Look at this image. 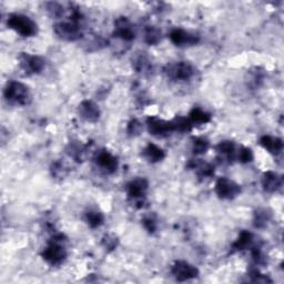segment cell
Wrapping results in <instances>:
<instances>
[{
	"mask_svg": "<svg viewBox=\"0 0 284 284\" xmlns=\"http://www.w3.org/2000/svg\"><path fill=\"white\" fill-rule=\"evenodd\" d=\"M238 159H239V161L242 163H248L250 161H252V159H253L252 151L248 148H241L238 153Z\"/></svg>",
	"mask_w": 284,
	"mask_h": 284,
	"instance_id": "28",
	"label": "cell"
},
{
	"mask_svg": "<svg viewBox=\"0 0 284 284\" xmlns=\"http://www.w3.org/2000/svg\"><path fill=\"white\" fill-rule=\"evenodd\" d=\"M173 123V127H175V130H178V131H181V132H186V131H190L192 126L193 124L191 123L190 119L189 118H176L175 120L172 121Z\"/></svg>",
	"mask_w": 284,
	"mask_h": 284,
	"instance_id": "24",
	"label": "cell"
},
{
	"mask_svg": "<svg viewBox=\"0 0 284 284\" xmlns=\"http://www.w3.org/2000/svg\"><path fill=\"white\" fill-rule=\"evenodd\" d=\"M210 143L204 138H196L193 142V152L195 155H203L208 151Z\"/></svg>",
	"mask_w": 284,
	"mask_h": 284,
	"instance_id": "25",
	"label": "cell"
},
{
	"mask_svg": "<svg viewBox=\"0 0 284 284\" xmlns=\"http://www.w3.org/2000/svg\"><path fill=\"white\" fill-rule=\"evenodd\" d=\"M260 143H261V146L264 149H267L269 152L273 153V155H279V153H280L283 149L282 140L279 138H276V137L264 136L261 138Z\"/></svg>",
	"mask_w": 284,
	"mask_h": 284,
	"instance_id": "15",
	"label": "cell"
},
{
	"mask_svg": "<svg viewBox=\"0 0 284 284\" xmlns=\"http://www.w3.org/2000/svg\"><path fill=\"white\" fill-rule=\"evenodd\" d=\"M115 35L122 40L130 41L134 39V31L131 23L126 18H120L115 21Z\"/></svg>",
	"mask_w": 284,
	"mask_h": 284,
	"instance_id": "14",
	"label": "cell"
},
{
	"mask_svg": "<svg viewBox=\"0 0 284 284\" xmlns=\"http://www.w3.org/2000/svg\"><path fill=\"white\" fill-rule=\"evenodd\" d=\"M148 190V181L146 179H136L127 186V193L130 199L141 200Z\"/></svg>",
	"mask_w": 284,
	"mask_h": 284,
	"instance_id": "13",
	"label": "cell"
},
{
	"mask_svg": "<svg viewBox=\"0 0 284 284\" xmlns=\"http://www.w3.org/2000/svg\"><path fill=\"white\" fill-rule=\"evenodd\" d=\"M20 66L27 74H39L45 68V61L38 56L22 55L20 57Z\"/></svg>",
	"mask_w": 284,
	"mask_h": 284,
	"instance_id": "9",
	"label": "cell"
},
{
	"mask_svg": "<svg viewBox=\"0 0 284 284\" xmlns=\"http://www.w3.org/2000/svg\"><path fill=\"white\" fill-rule=\"evenodd\" d=\"M172 276L176 278V280L184 282L191 280L199 276V270L194 266H192L189 262L186 261H177L172 266L171 269Z\"/></svg>",
	"mask_w": 284,
	"mask_h": 284,
	"instance_id": "6",
	"label": "cell"
},
{
	"mask_svg": "<svg viewBox=\"0 0 284 284\" xmlns=\"http://www.w3.org/2000/svg\"><path fill=\"white\" fill-rule=\"evenodd\" d=\"M271 214L268 212L266 209L258 210L256 212V218H254V225L257 228H263L268 224L269 221H270Z\"/></svg>",
	"mask_w": 284,
	"mask_h": 284,
	"instance_id": "22",
	"label": "cell"
},
{
	"mask_svg": "<svg viewBox=\"0 0 284 284\" xmlns=\"http://www.w3.org/2000/svg\"><path fill=\"white\" fill-rule=\"evenodd\" d=\"M193 168L196 169L198 176L202 178L211 177L214 172L212 166H210L209 163H205V162H193Z\"/></svg>",
	"mask_w": 284,
	"mask_h": 284,
	"instance_id": "23",
	"label": "cell"
},
{
	"mask_svg": "<svg viewBox=\"0 0 284 284\" xmlns=\"http://www.w3.org/2000/svg\"><path fill=\"white\" fill-rule=\"evenodd\" d=\"M190 121L192 124H195V123H199V124H203L209 122L211 120V115L205 112L204 110H202L200 108H194L192 111L190 112Z\"/></svg>",
	"mask_w": 284,
	"mask_h": 284,
	"instance_id": "19",
	"label": "cell"
},
{
	"mask_svg": "<svg viewBox=\"0 0 284 284\" xmlns=\"http://www.w3.org/2000/svg\"><path fill=\"white\" fill-rule=\"evenodd\" d=\"M61 239V235L55 237L42 252V258L51 266H59L67 257V251Z\"/></svg>",
	"mask_w": 284,
	"mask_h": 284,
	"instance_id": "2",
	"label": "cell"
},
{
	"mask_svg": "<svg viewBox=\"0 0 284 284\" xmlns=\"http://www.w3.org/2000/svg\"><path fill=\"white\" fill-rule=\"evenodd\" d=\"M95 163L101 170H103L105 173H113L118 168V161L115 157L108 151H100L97 153L95 157Z\"/></svg>",
	"mask_w": 284,
	"mask_h": 284,
	"instance_id": "10",
	"label": "cell"
},
{
	"mask_svg": "<svg viewBox=\"0 0 284 284\" xmlns=\"http://www.w3.org/2000/svg\"><path fill=\"white\" fill-rule=\"evenodd\" d=\"M216 150L219 153L223 156H227L229 159H234L235 158V146L233 142L231 141H223L218 144L216 147Z\"/></svg>",
	"mask_w": 284,
	"mask_h": 284,
	"instance_id": "21",
	"label": "cell"
},
{
	"mask_svg": "<svg viewBox=\"0 0 284 284\" xmlns=\"http://www.w3.org/2000/svg\"><path fill=\"white\" fill-rule=\"evenodd\" d=\"M161 38V32L156 28L149 27L146 31V41L149 45H156L159 41H160Z\"/></svg>",
	"mask_w": 284,
	"mask_h": 284,
	"instance_id": "26",
	"label": "cell"
},
{
	"mask_svg": "<svg viewBox=\"0 0 284 284\" xmlns=\"http://www.w3.org/2000/svg\"><path fill=\"white\" fill-rule=\"evenodd\" d=\"M134 68H136L139 72H144L150 68V61L148 60L146 56H139L134 59Z\"/></svg>",
	"mask_w": 284,
	"mask_h": 284,
	"instance_id": "27",
	"label": "cell"
},
{
	"mask_svg": "<svg viewBox=\"0 0 284 284\" xmlns=\"http://www.w3.org/2000/svg\"><path fill=\"white\" fill-rule=\"evenodd\" d=\"M170 39L176 46H190L195 45L199 41V37L182 29H176L170 33Z\"/></svg>",
	"mask_w": 284,
	"mask_h": 284,
	"instance_id": "11",
	"label": "cell"
},
{
	"mask_svg": "<svg viewBox=\"0 0 284 284\" xmlns=\"http://www.w3.org/2000/svg\"><path fill=\"white\" fill-rule=\"evenodd\" d=\"M167 74L169 78L173 80H189L194 75V68L191 64L187 61L177 62L175 65L169 66L167 70Z\"/></svg>",
	"mask_w": 284,
	"mask_h": 284,
	"instance_id": "7",
	"label": "cell"
},
{
	"mask_svg": "<svg viewBox=\"0 0 284 284\" xmlns=\"http://www.w3.org/2000/svg\"><path fill=\"white\" fill-rule=\"evenodd\" d=\"M8 26L23 37H31L37 32L36 23L23 14H12L9 17Z\"/></svg>",
	"mask_w": 284,
	"mask_h": 284,
	"instance_id": "3",
	"label": "cell"
},
{
	"mask_svg": "<svg viewBox=\"0 0 284 284\" xmlns=\"http://www.w3.org/2000/svg\"><path fill=\"white\" fill-rule=\"evenodd\" d=\"M4 98L11 104L25 105L30 99V93L27 86L17 81H11L4 89Z\"/></svg>",
	"mask_w": 284,
	"mask_h": 284,
	"instance_id": "1",
	"label": "cell"
},
{
	"mask_svg": "<svg viewBox=\"0 0 284 284\" xmlns=\"http://www.w3.org/2000/svg\"><path fill=\"white\" fill-rule=\"evenodd\" d=\"M86 221L91 228H98L103 223L104 218L103 214L98 212V211H89L86 213Z\"/></svg>",
	"mask_w": 284,
	"mask_h": 284,
	"instance_id": "20",
	"label": "cell"
},
{
	"mask_svg": "<svg viewBox=\"0 0 284 284\" xmlns=\"http://www.w3.org/2000/svg\"><path fill=\"white\" fill-rule=\"evenodd\" d=\"M215 192L221 199L230 200L240 194L241 188L234 181L228 179V178H220L215 184Z\"/></svg>",
	"mask_w": 284,
	"mask_h": 284,
	"instance_id": "5",
	"label": "cell"
},
{
	"mask_svg": "<svg viewBox=\"0 0 284 284\" xmlns=\"http://www.w3.org/2000/svg\"><path fill=\"white\" fill-rule=\"evenodd\" d=\"M141 130H142V126L138 120H132V121L129 123L128 133L130 134V136H133V137L138 136V134H140Z\"/></svg>",
	"mask_w": 284,
	"mask_h": 284,
	"instance_id": "29",
	"label": "cell"
},
{
	"mask_svg": "<svg viewBox=\"0 0 284 284\" xmlns=\"http://www.w3.org/2000/svg\"><path fill=\"white\" fill-rule=\"evenodd\" d=\"M79 114L86 121L95 122L100 117V110L98 105L93 102V101L85 100L79 105Z\"/></svg>",
	"mask_w": 284,
	"mask_h": 284,
	"instance_id": "12",
	"label": "cell"
},
{
	"mask_svg": "<svg viewBox=\"0 0 284 284\" xmlns=\"http://www.w3.org/2000/svg\"><path fill=\"white\" fill-rule=\"evenodd\" d=\"M253 243V235L248 232V231H243L241 234L239 235L237 241L233 243V249L237 251H242L248 248H251Z\"/></svg>",
	"mask_w": 284,
	"mask_h": 284,
	"instance_id": "18",
	"label": "cell"
},
{
	"mask_svg": "<svg viewBox=\"0 0 284 284\" xmlns=\"http://www.w3.org/2000/svg\"><path fill=\"white\" fill-rule=\"evenodd\" d=\"M55 32L61 39L75 41L81 37V29L78 23V19L71 18L70 21L59 22L55 26Z\"/></svg>",
	"mask_w": 284,
	"mask_h": 284,
	"instance_id": "4",
	"label": "cell"
},
{
	"mask_svg": "<svg viewBox=\"0 0 284 284\" xmlns=\"http://www.w3.org/2000/svg\"><path fill=\"white\" fill-rule=\"evenodd\" d=\"M148 130L150 134L156 137H167L175 131L172 121H165L162 119L150 118L148 119Z\"/></svg>",
	"mask_w": 284,
	"mask_h": 284,
	"instance_id": "8",
	"label": "cell"
},
{
	"mask_svg": "<svg viewBox=\"0 0 284 284\" xmlns=\"http://www.w3.org/2000/svg\"><path fill=\"white\" fill-rule=\"evenodd\" d=\"M104 242H105V248H109V249H113L115 248V239L112 238L110 239V237H107L104 239Z\"/></svg>",
	"mask_w": 284,
	"mask_h": 284,
	"instance_id": "32",
	"label": "cell"
},
{
	"mask_svg": "<svg viewBox=\"0 0 284 284\" xmlns=\"http://www.w3.org/2000/svg\"><path fill=\"white\" fill-rule=\"evenodd\" d=\"M250 277L252 278L253 282H271V280H269L267 277L262 276L258 270H253L251 273H250Z\"/></svg>",
	"mask_w": 284,
	"mask_h": 284,
	"instance_id": "31",
	"label": "cell"
},
{
	"mask_svg": "<svg viewBox=\"0 0 284 284\" xmlns=\"http://www.w3.org/2000/svg\"><path fill=\"white\" fill-rule=\"evenodd\" d=\"M142 223L144 225V228H146L149 232H155L156 229H157V222L156 220L151 218V216H149V218H144Z\"/></svg>",
	"mask_w": 284,
	"mask_h": 284,
	"instance_id": "30",
	"label": "cell"
},
{
	"mask_svg": "<svg viewBox=\"0 0 284 284\" xmlns=\"http://www.w3.org/2000/svg\"><path fill=\"white\" fill-rule=\"evenodd\" d=\"M143 157L147 159L149 162H159L165 159L166 153L160 147L156 146V144H148L146 149L143 150Z\"/></svg>",
	"mask_w": 284,
	"mask_h": 284,
	"instance_id": "17",
	"label": "cell"
},
{
	"mask_svg": "<svg viewBox=\"0 0 284 284\" xmlns=\"http://www.w3.org/2000/svg\"><path fill=\"white\" fill-rule=\"evenodd\" d=\"M281 185H282L281 178L279 177L277 173L271 171L264 173L262 179V186L264 190L268 192H276L279 188L281 187Z\"/></svg>",
	"mask_w": 284,
	"mask_h": 284,
	"instance_id": "16",
	"label": "cell"
}]
</instances>
